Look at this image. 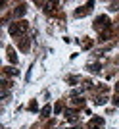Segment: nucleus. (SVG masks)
Returning <instances> with one entry per match:
<instances>
[{
    "mask_svg": "<svg viewBox=\"0 0 119 129\" xmlns=\"http://www.w3.org/2000/svg\"><path fill=\"white\" fill-rule=\"evenodd\" d=\"M25 31H27V23H25V21L14 23V25L10 27V35H14V37H17V35H23Z\"/></svg>",
    "mask_w": 119,
    "mask_h": 129,
    "instance_id": "nucleus-1",
    "label": "nucleus"
},
{
    "mask_svg": "<svg viewBox=\"0 0 119 129\" xmlns=\"http://www.w3.org/2000/svg\"><path fill=\"white\" fill-rule=\"evenodd\" d=\"M102 125H104V119L102 118H94L90 123H88V129H98V127H102Z\"/></svg>",
    "mask_w": 119,
    "mask_h": 129,
    "instance_id": "nucleus-2",
    "label": "nucleus"
},
{
    "mask_svg": "<svg viewBox=\"0 0 119 129\" xmlns=\"http://www.w3.org/2000/svg\"><path fill=\"white\" fill-rule=\"evenodd\" d=\"M25 12H27V6H25V4H19V6H17V10L14 12V16H16V17H21V16H25Z\"/></svg>",
    "mask_w": 119,
    "mask_h": 129,
    "instance_id": "nucleus-3",
    "label": "nucleus"
},
{
    "mask_svg": "<svg viewBox=\"0 0 119 129\" xmlns=\"http://www.w3.org/2000/svg\"><path fill=\"white\" fill-rule=\"evenodd\" d=\"M40 114H42V118H48L50 114H52V108H50L48 104H46V106H44L42 110H40Z\"/></svg>",
    "mask_w": 119,
    "mask_h": 129,
    "instance_id": "nucleus-4",
    "label": "nucleus"
},
{
    "mask_svg": "<svg viewBox=\"0 0 119 129\" xmlns=\"http://www.w3.org/2000/svg\"><path fill=\"white\" fill-rule=\"evenodd\" d=\"M6 73H8V75H17L19 71H17V70H14V68H6Z\"/></svg>",
    "mask_w": 119,
    "mask_h": 129,
    "instance_id": "nucleus-5",
    "label": "nucleus"
},
{
    "mask_svg": "<svg viewBox=\"0 0 119 129\" xmlns=\"http://www.w3.org/2000/svg\"><path fill=\"white\" fill-rule=\"evenodd\" d=\"M88 70H90V71H100V66H88Z\"/></svg>",
    "mask_w": 119,
    "mask_h": 129,
    "instance_id": "nucleus-6",
    "label": "nucleus"
},
{
    "mask_svg": "<svg viewBox=\"0 0 119 129\" xmlns=\"http://www.w3.org/2000/svg\"><path fill=\"white\" fill-rule=\"evenodd\" d=\"M67 81H69L71 85H75V83H77V81H79V79H77V77H69V79H67Z\"/></svg>",
    "mask_w": 119,
    "mask_h": 129,
    "instance_id": "nucleus-7",
    "label": "nucleus"
},
{
    "mask_svg": "<svg viewBox=\"0 0 119 129\" xmlns=\"http://www.w3.org/2000/svg\"><path fill=\"white\" fill-rule=\"evenodd\" d=\"M96 104H106V98H104V96H100V98L96 100Z\"/></svg>",
    "mask_w": 119,
    "mask_h": 129,
    "instance_id": "nucleus-8",
    "label": "nucleus"
},
{
    "mask_svg": "<svg viewBox=\"0 0 119 129\" xmlns=\"http://www.w3.org/2000/svg\"><path fill=\"white\" fill-rule=\"evenodd\" d=\"M29 108H31V110H35V112H37V110H38V106H37V102H31V106H29Z\"/></svg>",
    "mask_w": 119,
    "mask_h": 129,
    "instance_id": "nucleus-9",
    "label": "nucleus"
},
{
    "mask_svg": "<svg viewBox=\"0 0 119 129\" xmlns=\"http://www.w3.org/2000/svg\"><path fill=\"white\" fill-rule=\"evenodd\" d=\"M54 112L58 114V112H62V104H56V108H54Z\"/></svg>",
    "mask_w": 119,
    "mask_h": 129,
    "instance_id": "nucleus-10",
    "label": "nucleus"
},
{
    "mask_svg": "<svg viewBox=\"0 0 119 129\" xmlns=\"http://www.w3.org/2000/svg\"><path fill=\"white\" fill-rule=\"evenodd\" d=\"M111 10H119V2H115V4L111 6Z\"/></svg>",
    "mask_w": 119,
    "mask_h": 129,
    "instance_id": "nucleus-11",
    "label": "nucleus"
},
{
    "mask_svg": "<svg viewBox=\"0 0 119 129\" xmlns=\"http://www.w3.org/2000/svg\"><path fill=\"white\" fill-rule=\"evenodd\" d=\"M115 104H117V106H119V96H117V98H115Z\"/></svg>",
    "mask_w": 119,
    "mask_h": 129,
    "instance_id": "nucleus-12",
    "label": "nucleus"
}]
</instances>
